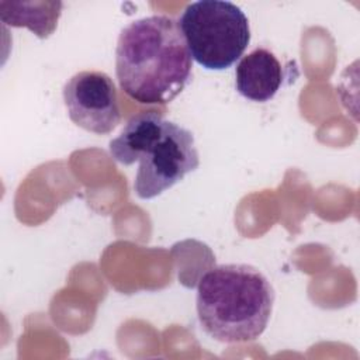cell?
Wrapping results in <instances>:
<instances>
[{"mask_svg":"<svg viewBox=\"0 0 360 360\" xmlns=\"http://www.w3.org/2000/svg\"><path fill=\"white\" fill-rule=\"evenodd\" d=\"M193 58L179 21L167 15L135 20L120 32L115 75L121 90L142 104H167L188 84Z\"/></svg>","mask_w":360,"mask_h":360,"instance_id":"cell-1","label":"cell"},{"mask_svg":"<svg viewBox=\"0 0 360 360\" xmlns=\"http://www.w3.org/2000/svg\"><path fill=\"white\" fill-rule=\"evenodd\" d=\"M273 304L270 281L250 264H219L205 271L197 285L200 325L224 343L256 340L269 323Z\"/></svg>","mask_w":360,"mask_h":360,"instance_id":"cell-2","label":"cell"},{"mask_svg":"<svg viewBox=\"0 0 360 360\" xmlns=\"http://www.w3.org/2000/svg\"><path fill=\"white\" fill-rule=\"evenodd\" d=\"M110 155L125 166L138 163L134 190L142 200L160 195L200 165L193 134L155 111L129 118L110 141Z\"/></svg>","mask_w":360,"mask_h":360,"instance_id":"cell-3","label":"cell"},{"mask_svg":"<svg viewBox=\"0 0 360 360\" xmlns=\"http://www.w3.org/2000/svg\"><path fill=\"white\" fill-rule=\"evenodd\" d=\"M179 25L191 58L210 70L232 66L250 42L248 17L240 7L226 0L190 3Z\"/></svg>","mask_w":360,"mask_h":360,"instance_id":"cell-4","label":"cell"},{"mask_svg":"<svg viewBox=\"0 0 360 360\" xmlns=\"http://www.w3.org/2000/svg\"><path fill=\"white\" fill-rule=\"evenodd\" d=\"M63 101L69 118L89 132L110 134L121 121L115 84L104 72L73 75L63 86Z\"/></svg>","mask_w":360,"mask_h":360,"instance_id":"cell-5","label":"cell"},{"mask_svg":"<svg viewBox=\"0 0 360 360\" xmlns=\"http://www.w3.org/2000/svg\"><path fill=\"white\" fill-rule=\"evenodd\" d=\"M235 82L240 96L264 103L278 91L283 82V69L273 52L266 48H256L239 60Z\"/></svg>","mask_w":360,"mask_h":360,"instance_id":"cell-6","label":"cell"},{"mask_svg":"<svg viewBox=\"0 0 360 360\" xmlns=\"http://www.w3.org/2000/svg\"><path fill=\"white\" fill-rule=\"evenodd\" d=\"M60 1H0V18L11 27H25L38 38H48L58 25Z\"/></svg>","mask_w":360,"mask_h":360,"instance_id":"cell-7","label":"cell"}]
</instances>
